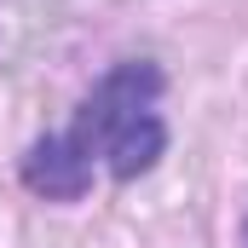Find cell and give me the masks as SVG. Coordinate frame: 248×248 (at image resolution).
<instances>
[{"label":"cell","instance_id":"1","mask_svg":"<svg viewBox=\"0 0 248 248\" xmlns=\"http://www.w3.org/2000/svg\"><path fill=\"white\" fill-rule=\"evenodd\" d=\"M156 104H162V69L150 58H127L81 98L63 139L93 168H110V179L127 185V179L150 173L168 150V122Z\"/></svg>","mask_w":248,"mask_h":248},{"label":"cell","instance_id":"2","mask_svg":"<svg viewBox=\"0 0 248 248\" xmlns=\"http://www.w3.org/2000/svg\"><path fill=\"white\" fill-rule=\"evenodd\" d=\"M17 179L35 190V196H46V202H81L93 190V162L63 133H41L23 150V162H17Z\"/></svg>","mask_w":248,"mask_h":248}]
</instances>
